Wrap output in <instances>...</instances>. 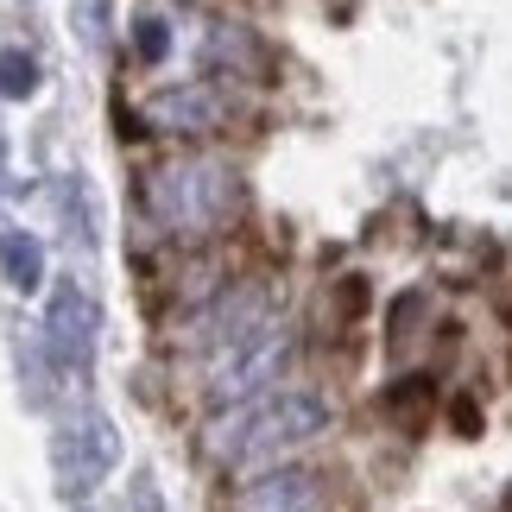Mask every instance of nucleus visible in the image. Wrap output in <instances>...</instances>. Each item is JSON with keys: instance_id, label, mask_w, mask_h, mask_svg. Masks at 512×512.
Segmentation results:
<instances>
[{"instance_id": "3", "label": "nucleus", "mask_w": 512, "mask_h": 512, "mask_svg": "<svg viewBox=\"0 0 512 512\" xmlns=\"http://www.w3.org/2000/svg\"><path fill=\"white\" fill-rule=\"evenodd\" d=\"M285 329L279 323H260V329H247V336H234L215 348V361H209V392L215 399H247V392H260L272 373L285 367Z\"/></svg>"}, {"instance_id": "6", "label": "nucleus", "mask_w": 512, "mask_h": 512, "mask_svg": "<svg viewBox=\"0 0 512 512\" xmlns=\"http://www.w3.org/2000/svg\"><path fill=\"white\" fill-rule=\"evenodd\" d=\"M89 348H95V304L76 285H64V291H57V304H51V354L64 367H83Z\"/></svg>"}, {"instance_id": "9", "label": "nucleus", "mask_w": 512, "mask_h": 512, "mask_svg": "<svg viewBox=\"0 0 512 512\" xmlns=\"http://www.w3.org/2000/svg\"><path fill=\"white\" fill-rule=\"evenodd\" d=\"M0 260H7V279H13V285H38V247L26 241V234L0 241Z\"/></svg>"}, {"instance_id": "11", "label": "nucleus", "mask_w": 512, "mask_h": 512, "mask_svg": "<svg viewBox=\"0 0 512 512\" xmlns=\"http://www.w3.org/2000/svg\"><path fill=\"white\" fill-rule=\"evenodd\" d=\"M418 317H424V298H418V291H411V298H399V304H392V348H405L411 336H418V329H411Z\"/></svg>"}, {"instance_id": "5", "label": "nucleus", "mask_w": 512, "mask_h": 512, "mask_svg": "<svg viewBox=\"0 0 512 512\" xmlns=\"http://www.w3.org/2000/svg\"><path fill=\"white\" fill-rule=\"evenodd\" d=\"M108 462H114V430L102 424V418H83V430L76 437H64L57 443V468H64V487H95L108 475Z\"/></svg>"}, {"instance_id": "10", "label": "nucleus", "mask_w": 512, "mask_h": 512, "mask_svg": "<svg viewBox=\"0 0 512 512\" xmlns=\"http://www.w3.org/2000/svg\"><path fill=\"white\" fill-rule=\"evenodd\" d=\"M32 83H38L32 57H19V51L0 57V95H32Z\"/></svg>"}, {"instance_id": "1", "label": "nucleus", "mask_w": 512, "mask_h": 512, "mask_svg": "<svg viewBox=\"0 0 512 512\" xmlns=\"http://www.w3.org/2000/svg\"><path fill=\"white\" fill-rule=\"evenodd\" d=\"M146 215L165 234H215L241 209V177L215 159H171L146 177Z\"/></svg>"}, {"instance_id": "4", "label": "nucleus", "mask_w": 512, "mask_h": 512, "mask_svg": "<svg viewBox=\"0 0 512 512\" xmlns=\"http://www.w3.org/2000/svg\"><path fill=\"white\" fill-rule=\"evenodd\" d=\"M228 89L222 83H184V89H165L159 102H152V121L165 133H215L228 127Z\"/></svg>"}, {"instance_id": "8", "label": "nucleus", "mask_w": 512, "mask_h": 512, "mask_svg": "<svg viewBox=\"0 0 512 512\" xmlns=\"http://www.w3.org/2000/svg\"><path fill=\"white\" fill-rule=\"evenodd\" d=\"M317 475H266V487H247L241 506H310L323 500V487H310Z\"/></svg>"}, {"instance_id": "13", "label": "nucleus", "mask_w": 512, "mask_h": 512, "mask_svg": "<svg viewBox=\"0 0 512 512\" xmlns=\"http://www.w3.org/2000/svg\"><path fill=\"white\" fill-rule=\"evenodd\" d=\"M456 430H462V437H475V430H481V405L475 399H456Z\"/></svg>"}, {"instance_id": "12", "label": "nucleus", "mask_w": 512, "mask_h": 512, "mask_svg": "<svg viewBox=\"0 0 512 512\" xmlns=\"http://www.w3.org/2000/svg\"><path fill=\"white\" fill-rule=\"evenodd\" d=\"M361 310H367V285H361V279H342V285H336V317L354 323Z\"/></svg>"}, {"instance_id": "7", "label": "nucleus", "mask_w": 512, "mask_h": 512, "mask_svg": "<svg viewBox=\"0 0 512 512\" xmlns=\"http://www.w3.org/2000/svg\"><path fill=\"white\" fill-rule=\"evenodd\" d=\"M386 418L392 424H405V430H418V424H430V405H437V380L430 373H405L399 386H386Z\"/></svg>"}, {"instance_id": "14", "label": "nucleus", "mask_w": 512, "mask_h": 512, "mask_svg": "<svg viewBox=\"0 0 512 512\" xmlns=\"http://www.w3.org/2000/svg\"><path fill=\"white\" fill-rule=\"evenodd\" d=\"M500 310H506V323H512V298H506V304H500Z\"/></svg>"}, {"instance_id": "2", "label": "nucleus", "mask_w": 512, "mask_h": 512, "mask_svg": "<svg viewBox=\"0 0 512 512\" xmlns=\"http://www.w3.org/2000/svg\"><path fill=\"white\" fill-rule=\"evenodd\" d=\"M323 430H329V405L317 399V392H279V399H260V405H247V411H234V418L215 424L209 456H222V462H272V456H285V449L323 437Z\"/></svg>"}]
</instances>
